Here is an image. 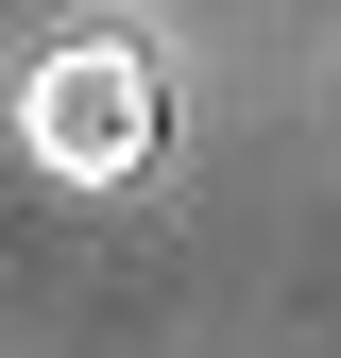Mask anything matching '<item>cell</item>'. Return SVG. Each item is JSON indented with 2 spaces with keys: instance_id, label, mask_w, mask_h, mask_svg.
<instances>
[{
  "instance_id": "obj_1",
  "label": "cell",
  "mask_w": 341,
  "mask_h": 358,
  "mask_svg": "<svg viewBox=\"0 0 341 358\" xmlns=\"http://www.w3.org/2000/svg\"><path fill=\"white\" fill-rule=\"evenodd\" d=\"M170 137V85L137 34H52V52L17 69V154L52 171V188H137Z\"/></svg>"
}]
</instances>
